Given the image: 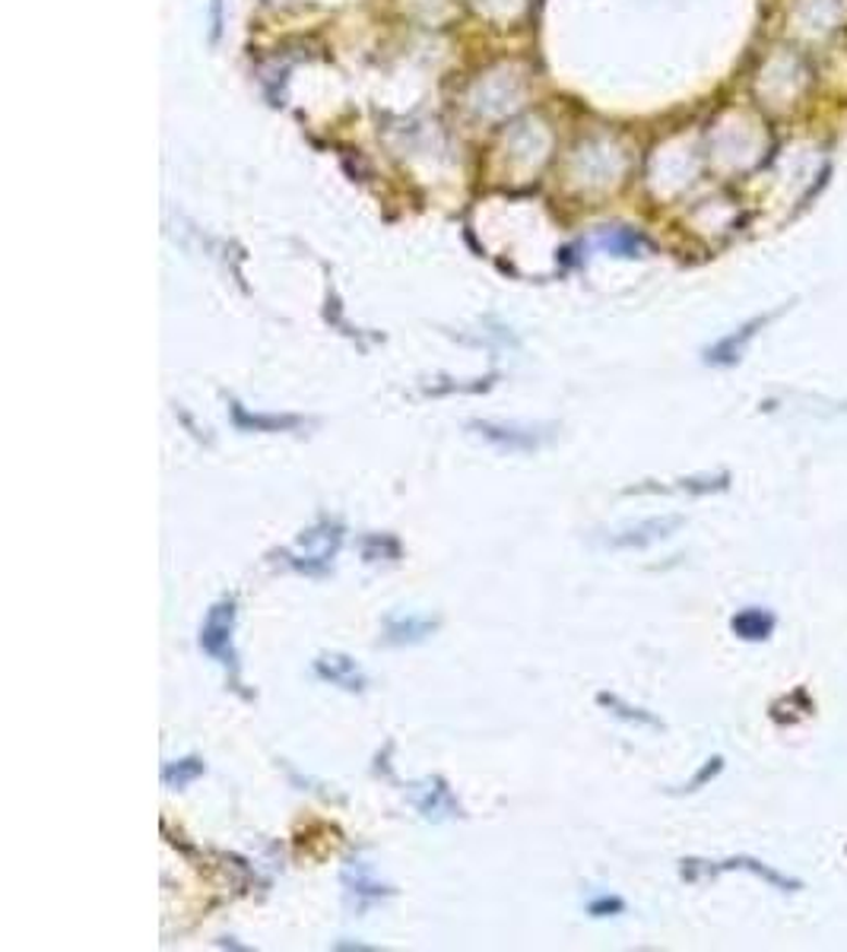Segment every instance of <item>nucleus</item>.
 <instances>
[{
    "instance_id": "3",
    "label": "nucleus",
    "mask_w": 847,
    "mask_h": 952,
    "mask_svg": "<svg viewBox=\"0 0 847 952\" xmlns=\"http://www.w3.org/2000/svg\"><path fill=\"white\" fill-rule=\"evenodd\" d=\"M774 628V617L765 613V610H742L734 617V632L739 638H749V642H762L769 638Z\"/></svg>"
},
{
    "instance_id": "6",
    "label": "nucleus",
    "mask_w": 847,
    "mask_h": 952,
    "mask_svg": "<svg viewBox=\"0 0 847 952\" xmlns=\"http://www.w3.org/2000/svg\"><path fill=\"white\" fill-rule=\"evenodd\" d=\"M204 774V762L200 759H182V762H169L162 769V781L169 788H185L191 781H197Z\"/></svg>"
},
{
    "instance_id": "5",
    "label": "nucleus",
    "mask_w": 847,
    "mask_h": 952,
    "mask_svg": "<svg viewBox=\"0 0 847 952\" xmlns=\"http://www.w3.org/2000/svg\"><path fill=\"white\" fill-rule=\"evenodd\" d=\"M435 628V623H429V620H391L388 623V642H394V645H404V642H419V638H426L429 632Z\"/></svg>"
},
{
    "instance_id": "7",
    "label": "nucleus",
    "mask_w": 847,
    "mask_h": 952,
    "mask_svg": "<svg viewBox=\"0 0 847 952\" xmlns=\"http://www.w3.org/2000/svg\"><path fill=\"white\" fill-rule=\"evenodd\" d=\"M597 701L606 705V708H613V715H619L623 721H631V724H648V728H661L658 718H651V715H645V711H638V708H628L626 701H619L616 696H606V693H603Z\"/></svg>"
},
{
    "instance_id": "2",
    "label": "nucleus",
    "mask_w": 847,
    "mask_h": 952,
    "mask_svg": "<svg viewBox=\"0 0 847 952\" xmlns=\"http://www.w3.org/2000/svg\"><path fill=\"white\" fill-rule=\"evenodd\" d=\"M315 670H318V676L331 680V683H336V686H343V689H349V693H359V689L366 686V676L359 673L356 660L343 658V655H331V658H321V660H318V663H315Z\"/></svg>"
},
{
    "instance_id": "1",
    "label": "nucleus",
    "mask_w": 847,
    "mask_h": 952,
    "mask_svg": "<svg viewBox=\"0 0 847 952\" xmlns=\"http://www.w3.org/2000/svg\"><path fill=\"white\" fill-rule=\"evenodd\" d=\"M232 625H235V600L225 597V600H220V603L210 610L207 623H204V628H200V648H204L210 658H217L220 663H225V667H235Z\"/></svg>"
},
{
    "instance_id": "9",
    "label": "nucleus",
    "mask_w": 847,
    "mask_h": 952,
    "mask_svg": "<svg viewBox=\"0 0 847 952\" xmlns=\"http://www.w3.org/2000/svg\"><path fill=\"white\" fill-rule=\"evenodd\" d=\"M721 766H724V759H711V762H708V769H701L699 778H696V781L689 784V791H696V788H699V784H704V781H708L711 774H717V771H721Z\"/></svg>"
},
{
    "instance_id": "8",
    "label": "nucleus",
    "mask_w": 847,
    "mask_h": 952,
    "mask_svg": "<svg viewBox=\"0 0 847 952\" xmlns=\"http://www.w3.org/2000/svg\"><path fill=\"white\" fill-rule=\"evenodd\" d=\"M626 905H623V899H597L593 905H590V915L593 917H606V915H619Z\"/></svg>"
},
{
    "instance_id": "4",
    "label": "nucleus",
    "mask_w": 847,
    "mask_h": 952,
    "mask_svg": "<svg viewBox=\"0 0 847 952\" xmlns=\"http://www.w3.org/2000/svg\"><path fill=\"white\" fill-rule=\"evenodd\" d=\"M232 416L242 429H263V432H280V429H295L302 419L298 416H248L238 403L232 406Z\"/></svg>"
}]
</instances>
